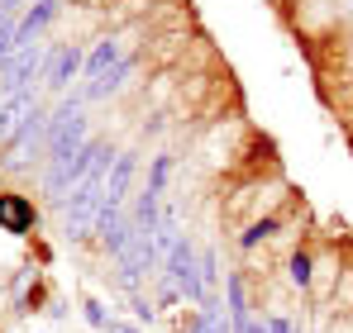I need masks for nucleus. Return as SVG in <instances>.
I'll use <instances>...</instances> for the list:
<instances>
[{"label":"nucleus","instance_id":"f257e3e1","mask_svg":"<svg viewBox=\"0 0 353 333\" xmlns=\"http://www.w3.org/2000/svg\"><path fill=\"white\" fill-rule=\"evenodd\" d=\"M101 215H105V186H86L62 200V233L72 243H86V238H96Z\"/></svg>","mask_w":353,"mask_h":333},{"label":"nucleus","instance_id":"f03ea898","mask_svg":"<svg viewBox=\"0 0 353 333\" xmlns=\"http://www.w3.org/2000/svg\"><path fill=\"white\" fill-rule=\"evenodd\" d=\"M39 153H48V114H43V105H39L34 119H29V124L5 143V158H0V162L10 166V171H29Z\"/></svg>","mask_w":353,"mask_h":333},{"label":"nucleus","instance_id":"7ed1b4c3","mask_svg":"<svg viewBox=\"0 0 353 333\" xmlns=\"http://www.w3.org/2000/svg\"><path fill=\"white\" fill-rule=\"evenodd\" d=\"M163 277L172 286V295H186L191 305H201L205 300V290H201V267H196V248H191V238H176V248L168 253V267H163Z\"/></svg>","mask_w":353,"mask_h":333},{"label":"nucleus","instance_id":"20e7f679","mask_svg":"<svg viewBox=\"0 0 353 333\" xmlns=\"http://www.w3.org/2000/svg\"><path fill=\"white\" fill-rule=\"evenodd\" d=\"M43 62H48V48L43 43H29V48H19V53H10L0 62V91L10 96V91H29V81L43 72Z\"/></svg>","mask_w":353,"mask_h":333},{"label":"nucleus","instance_id":"39448f33","mask_svg":"<svg viewBox=\"0 0 353 333\" xmlns=\"http://www.w3.org/2000/svg\"><path fill=\"white\" fill-rule=\"evenodd\" d=\"M115 262H119V281H124V286H139V281H143L148 272H153V267H158V248H153V233H139V238H134V243H129V248L119 253Z\"/></svg>","mask_w":353,"mask_h":333},{"label":"nucleus","instance_id":"423d86ee","mask_svg":"<svg viewBox=\"0 0 353 333\" xmlns=\"http://www.w3.org/2000/svg\"><path fill=\"white\" fill-rule=\"evenodd\" d=\"M39 110V96L34 91H10V96H0V143H10L29 119Z\"/></svg>","mask_w":353,"mask_h":333},{"label":"nucleus","instance_id":"0eeeda50","mask_svg":"<svg viewBox=\"0 0 353 333\" xmlns=\"http://www.w3.org/2000/svg\"><path fill=\"white\" fill-rule=\"evenodd\" d=\"M96 238H101V248L110 253V257H119L134 238H139V228H134V219L124 215V210H110L105 205V215H101V228H96Z\"/></svg>","mask_w":353,"mask_h":333},{"label":"nucleus","instance_id":"6e6552de","mask_svg":"<svg viewBox=\"0 0 353 333\" xmlns=\"http://www.w3.org/2000/svg\"><path fill=\"white\" fill-rule=\"evenodd\" d=\"M58 14H62V0H39V5L14 24V53H19V48H29V43H34L53 19H58Z\"/></svg>","mask_w":353,"mask_h":333},{"label":"nucleus","instance_id":"1a4fd4ad","mask_svg":"<svg viewBox=\"0 0 353 333\" xmlns=\"http://www.w3.org/2000/svg\"><path fill=\"white\" fill-rule=\"evenodd\" d=\"M34 205H29V195H14V191H0V228L5 233H14V238H24L29 228H34Z\"/></svg>","mask_w":353,"mask_h":333},{"label":"nucleus","instance_id":"9d476101","mask_svg":"<svg viewBox=\"0 0 353 333\" xmlns=\"http://www.w3.org/2000/svg\"><path fill=\"white\" fill-rule=\"evenodd\" d=\"M134 171H139V153H115V166L105 176V205L110 210H124V195H129Z\"/></svg>","mask_w":353,"mask_h":333},{"label":"nucleus","instance_id":"9b49d317","mask_svg":"<svg viewBox=\"0 0 353 333\" xmlns=\"http://www.w3.org/2000/svg\"><path fill=\"white\" fill-rule=\"evenodd\" d=\"M77 72H86V53L77 48V43H67L53 53V67H48V86L53 91H67L72 81H77Z\"/></svg>","mask_w":353,"mask_h":333},{"label":"nucleus","instance_id":"f8f14e48","mask_svg":"<svg viewBox=\"0 0 353 333\" xmlns=\"http://www.w3.org/2000/svg\"><path fill=\"white\" fill-rule=\"evenodd\" d=\"M115 62H124V43H119V39H105L96 53L86 57V86H96V81H101Z\"/></svg>","mask_w":353,"mask_h":333},{"label":"nucleus","instance_id":"ddd939ff","mask_svg":"<svg viewBox=\"0 0 353 333\" xmlns=\"http://www.w3.org/2000/svg\"><path fill=\"white\" fill-rule=\"evenodd\" d=\"M191 333H234V324L225 319V310L220 305H201V314H196V324H191Z\"/></svg>","mask_w":353,"mask_h":333},{"label":"nucleus","instance_id":"4468645a","mask_svg":"<svg viewBox=\"0 0 353 333\" xmlns=\"http://www.w3.org/2000/svg\"><path fill=\"white\" fill-rule=\"evenodd\" d=\"M272 233H277V219H272V215H268V219L248 224V228H243V233H239V248H258V243H263V238H272Z\"/></svg>","mask_w":353,"mask_h":333},{"label":"nucleus","instance_id":"2eb2a0df","mask_svg":"<svg viewBox=\"0 0 353 333\" xmlns=\"http://www.w3.org/2000/svg\"><path fill=\"white\" fill-rule=\"evenodd\" d=\"M310 267H315V262H310V253H292V262H287V277H292V286H301V290H305V286H310V277H315Z\"/></svg>","mask_w":353,"mask_h":333},{"label":"nucleus","instance_id":"dca6fc26","mask_svg":"<svg viewBox=\"0 0 353 333\" xmlns=\"http://www.w3.org/2000/svg\"><path fill=\"white\" fill-rule=\"evenodd\" d=\"M225 290H230V324H243V319H248V305H243V281L230 277V281H225Z\"/></svg>","mask_w":353,"mask_h":333},{"label":"nucleus","instance_id":"f3484780","mask_svg":"<svg viewBox=\"0 0 353 333\" xmlns=\"http://www.w3.org/2000/svg\"><path fill=\"white\" fill-rule=\"evenodd\" d=\"M220 281V262H215V253H201V290H210Z\"/></svg>","mask_w":353,"mask_h":333},{"label":"nucleus","instance_id":"a211bd4d","mask_svg":"<svg viewBox=\"0 0 353 333\" xmlns=\"http://www.w3.org/2000/svg\"><path fill=\"white\" fill-rule=\"evenodd\" d=\"M81 310H86V324H91V329H110V319H105V305H101V300H86V305H81Z\"/></svg>","mask_w":353,"mask_h":333},{"label":"nucleus","instance_id":"6ab92c4d","mask_svg":"<svg viewBox=\"0 0 353 333\" xmlns=\"http://www.w3.org/2000/svg\"><path fill=\"white\" fill-rule=\"evenodd\" d=\"M168 171H172V158H168V153H163V158H153V176H148V191H163Z\"/></svg>","mask_w":353,"mask_h":333},{"label":"nucleus","instance_id":"aec40b11","mask_svg":"<svg viewBox=\"0 0 353 333\" xmlns=\"http://www.w3.org/2000/svg\"><path fill=\"white\" fill-rule=\"evenodd\" d=\"M14 53V24H10V14H0V62Z\"/></svg>","mask_w":353,"mask_h":333},{"label":"nucleus","instance_id":"412c9836","mask_svg":"<svg viewBox=\"0 0 353 333\" xmlns=\"http://www.w3.org/2000/svg\"><path fill=\"white\" fill-rule=\"evenodd\" d=\"M268 333H296V324H292V319H282V314H277V319H268Z\"/></svg>","mask_w":353,"mask_h":333},{"label":"nucleus","instance_id":"4be33fe9","mask_svg":"<svg viewBox=\"0 0 353 333\" xmlns=\"http://www.w3.org/2000/svg\"><path fill=\"white\" fill-rule=\"evenodd\" d=\"M234 333H268V324H258V319H243V324H234Z\"/></svg>","mask_w":353,"mask_h":333},{"label":"nucleus","instance_id":"5701e85b","mask_svg":"<svg viewBox=\"0 0 353 333\" xmlns=\"http://www.w3.org/2000/svg\"><path fill=\"white\" fill-rule=\"evenodd\" d=\"M105 333H139V329H129V324H115V319H110V329Z\"/></svg>","mask_w":353,"mask_h":333},{"label":"nucleus","instance_id":"b1692460","mask_svg":"<svg viewBox=\"0 0 353 333\" xmlns=\"http://www.w3.org/2000/svg\"><path fill=\"white\" fill-rule=\"evenodd\" d=\"M0 5H5V14H10V10H19V5H24V0H0Z\"/></svg>","mask_w":353,"mask_h":333}]
</instances>
